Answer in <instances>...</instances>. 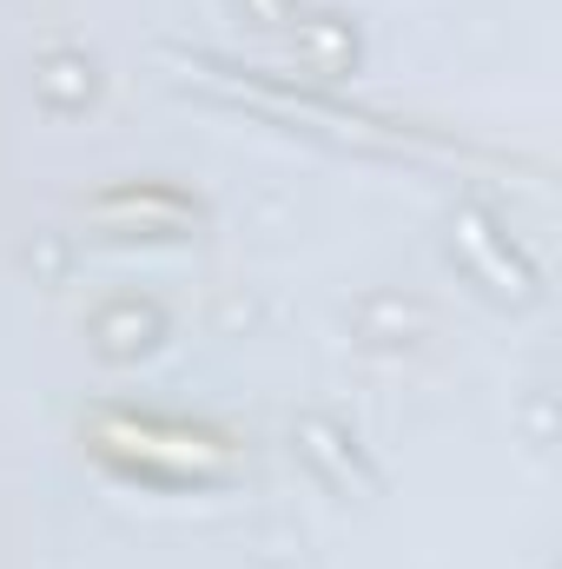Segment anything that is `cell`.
<instances>
[{"mask_svg": "<svg viewBox=\"0 0 562 569\" xmlns=\"http://www.w3.org/2000/svg\"><path fill=\"white\" fill-rule=\"evenodd\" d=\"M93 450L113 457L120 470L145 477V483H199V477H219L232 463L225 437L192 425H165V418H100Z\"/></svg>", "mask_w": 562, "mask_h": 569, "instance_id": "cell-1", "label": "cell"}]
</instances>
